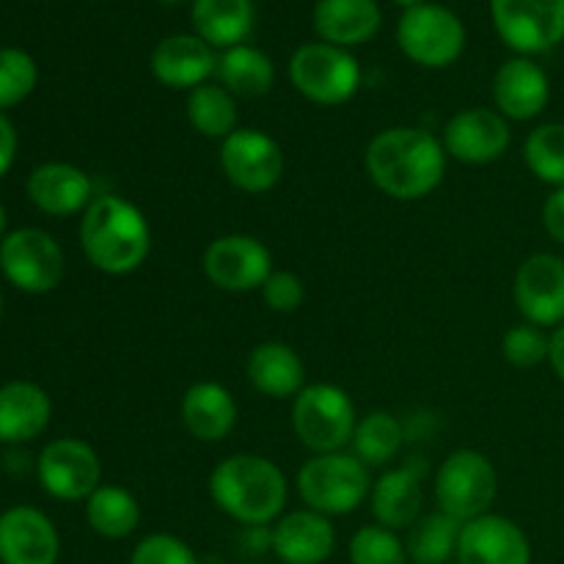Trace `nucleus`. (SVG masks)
<instances>
[{
    "mask_svg": "<svg viewBox=\"0 0 564 564\" xmlns=\"http://www.w3.org/2000/svg\"><path fill=\"white\" fill-rule=\"evenodd\" d=\"M0 270L20 292L44 295L64 281L66 259L53 235L42 229H17L0 242Z\"/></svg>",
    "mask_w": 564,
    "mask_h": 564,
    "instance_id": "1a4fd4ad",
    "label": "nucleus"
},
{
    "mask_svg": "<svg viewBox=\"0 0 564 564\" xmlns=\"http://www.w3.org/2000/svg\"><path fill=\"white\" fill-rule=\"evenodd\" d=\"M290 80L297 94L314 105H345L361 88V66L347 53L328 42H312L295 50L290 61Z\"/></svg>",
    "mask_w": 564,
    "mask_h": 564,
    "instance_id": "0eeeda50",
    "label": "nucleus"
},
{
    "mask_svg": "<svg viewBox=\"0 0 564 564\" xmlns=\"http://www.w3.org/2000/svg\"><path fill=\"white\" fill-rule=\"evenodd\" d=\"M446 149L422 127H389L369 141L364 169L378 191L397 202L427 198L444 182Z\"/></svg>",
    "mask_w": 564,
    "mask_h": 564,
    "instance_id": "f257e3e1",
    "label": "nucleus"
},
{
    "mask_svg": "<svg viewBox=\"0 0 564 564\" xmlns=\"http://www.w3.org/2000/svg\"><path fill=\"white\" fill-rule=\"evenodd\" d=\"M380 6L375 0H317L314 28L319 39L336 47H356L380 31Z\"/></svg>",
    "mask_w": 564,
    "mask_h": 564,
    "instance_id": "a878e982",
    "label": "nucleus"
},
{
    "mask_svg": "<svg viewBox=\"0 0 564 564\" xmlns=\"http://www.w3.org/2000/svg\"><path fill=\"white\" fill-rule=\"evenodd\" d=\"M182 424L202 444H218L235 430L237 400L224 383L202 380L193 383L182 397Z\"/></svg>",
    "mask_w": 564,
    "mask_h": 564,
    "instance_id": "4be33fe9",
    "label": "nucleus"
},
{
    "mask_svg": "<svg viewBox=\"0 0 564 564\" xmlns=\"http://www.w3.org/2000/svg\"><path fill=\"white\" fill-rule=\"evenodd\" d=\"M218 80L235 97L257 99L270 94L275 83V66L262 50L251 44H237V47L224 50L218 58Z\"/></svg>",
    "mask_w": 564,
    "mask_h": 564,
    "instance_id": "cd10ccee",
    "label": "nucleus"
},
{
    "mask_svg": "<svg viewBox=\"0 0 564 564\" xmlns=\"http://www.w3.org/2000/svg\"><path fill=\"white\" fill-rule=\"evenodd\" d=\"M17 158V130L3 113H0V180L3 174H9V169L14 165Z\"/></svg>",
    "mask_w": 564,
    "mask_h": 564,
    "instance_id": "ea45409f",
    "label": "nucleus"
},
{
    "mask_svg": "<svg viewBox=\"0 0 564 564\" xmlns=\"http://www.w3.org/2000/svg\"><path fill=\"white\" fill-rule=\"evenodd\" d=\"M549 361H551V367H554L556 378L564 383V323L560 325V328H554V334H551Z\"/></svg>",
    "mask_w": 564,
    "mask_h": 564,
    "instance_id": "a19ab883",
    "label": "nucleus"
},
{
    "mask_svg": "<svg viewBox=\"0 0 564 564\" xmlns=\"http://www.w3.org/2000/svg\"><path fill=\"white\" fill-rule=\"evenodd\" d=\"M543 226L551 240L564 246V187H554L543 204Z\"/></svg>",
    "mask_w": 564,
    "mask_h": 564,
    "instance_id": "58836bf2",
    "label": "nucleus"
},
{
    "mask_svg": "<svg viewBox=\"0 0 564 564\" xmlns=\"http://www.w3.org/2000/svg\"><path fill=\"white\" fill-rule=\"evenodd\" d=\"M369 507L380 527L386 529H411L422 518L424 490L422 474L416 466H400L386 471L383 477L372 482Z\"/></svg>",
    "mask_w": 564,
    "mask_h": 564,
    "instance_id": "393cba45",
    "label": "nucleus"
},
{
    "mask_svg": "<svg viewBox=\"0 0 564 564\" xmlns=\"http://www.w3.org/2000/svg\"><path fill=\"white\" fill-rule=\"evenodd\" d=\"M218 72V55L202 36L176 33L163 39L152 53V75L163 86L193 91Z\"/></svg>",
    "mask_w": 564,
    "mask_h": 564,
    "instance_id": "412c9836",
    "label": "nucleus"
},
{
    "mask_svg": "<svg viewBox=\"0 0 564 564\" xmlns=\"http://www.w3.org/2000/svg\"><path fill=\"white\" fill-rule=\"evenodd\" d=\"M220 169L237 191L262 196L273 191L284 176V149L268 132L257 127H240L220 143Z\"/></svg>",
    "mask_w": 564,
    "mask_h": 564,
    "instance_id": "9b49d317",
    "label": "nucleus"
},
{
    "mask_svg": "<svg viewBox=\"0 0 564 564\" xmlns=\"http://www.w3.org/2000/svg\"><path fill=\"white\" fill-rule=\"evenodd\" d=\"M551 350V336L545 334L540 325L532 323H518L501 339V352H505L507 364L516 369H534L543 361H549Z\"/></svg>",
    "mask_w": 564,
    "mask_h": 564,
    "instance_id": "c9c22d12",
    "label": "nucleus"
},
{
    "mask_svg": "<svg viewBox=\"0 0 564 564\" xmlns=\"http://www.w3.org/2000/svg\"><path fill=\"white\" fill-rule=\"evenodd\" d=\"M80 248L99 273H135L152 253V226L135 204L105 193L83 213Z\"/></svg>",
    "mask_w": 564,
    "mask_h": 564,
    "instance_id": "f03ea898",
    "label": "nucleus"
},
{
    "mask_svg": "<svg viewBox=\"0 0 564 564\" xmlns=\"http://www.w3.org/2000/svg\"><path fill=\"white\" fill-rule=\"evenodd\" d=\"M356 405L341 386L312 383L292 402V427L314 455L341 452L356 433Z\"/></svg>",
    "mask_w": 564,
    "mask_h": 564,
    "instance_id": "39448f33",
    "label": "nucleus"
},
{
    "mask_svg": "<svg viewBox=\"0 0 564 564\" xmlns=\"http://www.w3.org/2000/svg\"><path fill=\"white\" fill-rule=\"evenodd\" d=\"M397 6H400V9H405V11H411V9H416V6H422L424 0H394Z\"/></svg>",
    "mask_w": 564,
    "mask_h": 564,
    "instance_id": "79ce46f5",
    "label": "nucleus"
},
{
    "mask_svg": "<svg viewBox=\"0 0 564 564\" xmlns=\"http://www.w3.org/2000/svg\"><path fill=\"white\" fill-rule=\"evenodd\" d=\"M130 564H198L196 551L182 538L169 532L147 534L141 543L132 549Z\"/></svg>",
    "mask_w": 564,
    "mask_h": 564,
    "instance_id": "e433bc0d",
    "label": "nucleus"
},
{
    "mask_svg": "<svg viewBox=\"0 0 564 564\" xmlns=\"http://www.w3.org/2000/svg\"><path fill=\"white\" fill-rule=\"evenodd\" d=\"M3 231H6V207L3 202H0V237H3Z\"/></svg>",
    "mask_w": 564,
    "mask_h": 564,
    "instance_id": "37998d69",
    "label": "nucleus"
},
{
    "mask_svg": "<svg viewBox=\"0 0 564 564\" xmlns=\"http://www.w3.org/2000/svg\"><path fill=\"white\" fill-rule=\"evenodd\" d=\"M460 564H532V543L516 521L505 516H485L463 523L457 543Z\"/></svg>",
    "mask_w": 564,
    "mask_h": 564,
    "instance_id": "dca6fc26",
    "label": "nucleus"
},
{
    "mask_svg": "<svg viewBox=\"0 0 564 564\" xmlns=\"http://www.w3.org/2000/svg\"><path fill=\"white\" fill-rule=\"evenodd\" d=\"M295 485L308 510L328 518L356 512L372 494L369 466L347 452L314 455L301 466Z\"/></svg>",
    "mask_w": 564,
    "mask_h": 564,
    "instance_id": "20e7f679",
    "label": "nucleus"
},
{
    "mask_svg": "<svg viewBox=\"0 0 564 564\" xmlns=\"http://www.w3.org/2000/svg\"><path fill=\"white\" fill-rule=\"evenodd\" d=\"M402 438H405V433H402V424L394 413L372 411L356 424V433L350 441L352 455L367 463L369 468L386 466L397 457Z\"/></svg>",
    "mask_w": 564,
    "mask_h": 564,
    "instance_id": "2f4dec72",
    "label": "nucleus"
},
{
    "mask_svg": "<svg viewBox=\"0 0 564 564\" xmlns=\"http://www.w3.org/2000/svg\"><path fill=\"white\" fill-rule=\"evenodd\" d=\"M496 494H499V474L490 457L477 449L452 452L435 474L438 510L460 523L485 516L496 501Z\"/></svg>",
    "mask_w": 564,
    "mask_h": 564,
    "instance_id": "423d86ee",
    "label": "nucleus"
},
{
    "mask_svg": "<svg viewBox=\"0 0 564 564\" xmlns=\"http://www.w3.org/2000/svg\"><path fill=\"white\" fill-rule=\"evenodd\" d=\"M36 61L17 47L0 50V110L14 108L36 88Z\"/></svg>",
    "mask_w": 564,
    "mask_h": 564,
    "instance_id": "f704fd0d",
    "label": "nucleus"
},
{
    "mask_svg": "<svg viewBox=\"0 0 564 564\" xmlns=\"http://www.w3.org/2000/svg\"><path fill=\"white\" fill-rule=\"evenodd\" d=\"M405 540L380 523L361 527L350 540V564H408Z\"/></svg>",
    "mask_w": 564,
    "mask_h": 564,
    "instance_id": "72a5a7b5",
    "label": "nucleus"
},
{
    "mask_svg": "<svg viewBox=\"0 0 564 564\" xmlns=\"http://www.w3.org/2000/svg\"><path fill=\"white\" fill-rule=\"evenodd\" d=\"M512 295L527 323L560 328L564 323V259L549 251L523 259L516 270Z\"/></svg>",
    "mask_w": 564,
    "mask_h": 564,
    "instance_id": "4468645a",
    "label": "nucleus"
},
{
    "mask_svg": "<svg viewBox=\"0 0 564 564\" xmlns=\"http://www.w3.org/2000/svg\"><path fill=\"white\" fill-rule=\"evenodd\" d=\"M270 273H273L270 248L253 235L235 231V235L215 237L204 251V275L224 292L262 290Z\"/></svg>",
    "mask_w": 564,
    "mask_h": 564,
    "instance_id": "f8f14e48",
    "label": "nucleus"
},
{
    "mask_svg": "<svg viewBox=\"0 0 564 564\" xmlns=\"http://www.w3.org/2000/svg\"><path fill=\"white\" fill-rule=\"evenodd\" d=\"M397 39L402 53L427 69L452 66L466 50V28L460 17L438 3H422L405 11L397 28Z\"/></svg>",
    "mask_w": 564,
    "mask_h": 564,
    "instance_id": "6e6552de",
    "label": "nucleus"
},
{
    "mask_svg": "<svg viewBox=\"0 0 564 564\" xmlns=\"http://www.w3.org/2000/svg\"><path fill=\"white\" fill-rule=\"evenodd\" d=\"M460 529V521L441 510L422 516L408 532V560L416 564H446L449 560H457Z\"/></svg>",
    "mask_w": 564,
    "mask_h": 564,
    "instance_id": "7c9ffc66",
    "label": "nucleus"
},
{
    "mask_svg": "<svg viewBox=\"0 0 564 564\" xmlns=\"http://www.w3.org/2000/svg\"><path fill=\"white\" fill-rule=\"evenodd\" d=\"M42 488L53 499L86 501L102 485L99 455L80 438L50 441L36 463Z\"/></svg>",
    "mask_w": 564,
    "mask_h": 564,
    "instance_id": "ddd939ff",
    "label": "nucleus"
},
{
    "mask_svg": "<svg viewBox=\"0 0 564 564\" xmlns=\"http://www.w3.org/2000/svg\"><path fill=\"white\" fill-rule=\"evenodd\" d=\"M163 3H182V0H163Z\"/></svg>",
    "mask_w": 564,
    "mask_h": 564,
    "instance_id": "a18cd8bd",
    "label": "nucleus"
},
{
    "mask_svg": "<svg viewBox=\"0 0 564 564\" xmlns=\"http://www.w3.org/2000/svg\"><path fill=\"white\" fill-rule=\"evenodd\" d=\"M259 292H262V301L268 303L270 312L275 314L297 312L303 306V301H306L303 279L297 273H292V270H273Z\"/></svg>",
    "mask_w": 564,
    "mask_h": 564,
    "instance_id": "4c0bfd02",
    "label": "nucleus"
},
{
    "mask_svg": "<svg viewBox=\"0 0 564 564\" xmlns=\"http://www.w3.org/2000/svg\"><path fill=\"white\" fill-rule=\"evenodd\" d=\"M53 402L47 391L28 380L0 386V444H28L47 430Z\"/></svg>",
    "mask_w": 564,
    "mask_h": 564,
    "instance_id": "5701e85b",
    "label": "nucleus"
},
{
    "mask_svg": "<svg viewBox=\"0 0 564 564\" xmlns=\"http://www.w3.org/2000/svg\"><path fill=\"white\" fill-rule=\"evenodd\" d=\"M510 121L490 108H468L452 116L444 127L446 154L466 165H488L510 149Z\"/></svg>",
    "mask_w": 564,
    "mask_h": 564,
    "instance_id": "2eb2a0df",
    "label": "nucleus"
},
{
    "mask_svg": "<svg viewBox=\"0 0 564 564\" xmlns=\"http://www.w3.org/2000/svg\"><path fill=\"white\" fill-rule=\"evenodd\" d=\"M336 549V529L328 516L295 510L281 516L270 529V551L284 564H323Z\"/></svg>",
    "mask_w": 564,
    "mask_h": 564,
    "instance_id": "a211bd4d",
    "label": "nucleus"
},
{
    "mask_svg": "<svg viewBox=\"0 0 564 564\" xmlns=\"http://www.w3.org/2000/svg\"><path fill=\"white\" fill-rule=\"evenodd\" d=\"M0 317H3V295H0Z\"/></svg>",
    "mask_w": 564,
    "mask_h": 564,
    "instance_id": "c03bdc74",
    "label": "nucleus"
},
{
    "mask_svg": "<svg viewBox=\"0 0 564 564\" xmlns=\"http://www.w3.org/2000/svg\"><path fill=\"white\" fill-rule=\"evenodd\" d=\"M551 99L549 75L527 55L505 61L494 77L496 110L507 121H532L545 110Z\"/></svg>",
    "mask_w": 564,
    "mask_h": 564,
    "instance_id": "6ab92c4d",
    "label": "nucleus"
},
{
    "mask_svg": "<svg viewBox=\"0 0 564 564\" xmlns=\"http://www.w3.org/2000/svg\"><path fill=\"white\" fill-rule=\"evenodd\" d=\"M490 14L501 42L527 58L564 39V0H490Z\"/></svg>",
    "mask_w": 564,
    "mask_h": 564,
    "instance_id": "9d476101",
    "label": "nucleus"
},
{
    "mask_svg": "<svg viewBox=\"0 0 564 564\" xmlns=\"http://www.w3.org/2000/svg\"><path fill=\"white\" fill-rule=\"evenodd\" d=\"M215 507L242 527H270L284 516L286 477L270 457L229 455L209 474Z\"/></svg>",
    "mask_w": 564,
    "mask_h": 564,
    "instance_id": "7ed1b4c3",
    "label": "nucleus"
},
{
    "mask_svg": "<svg viewBox=\"0 0 564 564\" xmlns=\"http://www.w3.org/2000/svg\"><path fill=\"white\" fill-rule=\"evenodd\" d=\"M86 521L99 538L124 540L141 527V505L121 485H99L86 499Z\"/></svg>",
    "mask_w": 564,
    "mask_h": 564,
    "instance_id": "c85d7f7f",
    "label": "nucleus"
},
{
    "mask_svg": "<svg viewBox=\"0 0 564 564\" xmlns=\"http://www.w3.org/2000/svg\"><path fill=\"white\" fill-rule=\"evenodd\" d=\"M523 163L540 182L564 187V124L545 121L529 132L523 143Z\"/></svg>",
    "mask_w": 564,
    "mask_h": 564,
    "instance_id": "473e14b6",
    "label": "nucleus"
},
{
    "mask_svg": "<svg viewBox=\"0 0 564 564\" xmlns=\"http://www.w3.org/2000/svg\"><path fill=\"white\" fill-rule=\"evenodd\" d=\"M185 110L193 130L213 141L224 143L231 132L240 130V110H237L235 94H229L218 83H204V86L187 91Z\"/></svg>",
    "mask_w": 564,
    "mask_h": 564,
    "instance_id": "c756f323",
    "label": "nucleus"
},
{
    "mask_svg": "<svg viewBox=\"0 0 564 564\" xmlns=\"http://www.w3.org/2000/svg\"><path fill=\"white\" fill-rule=\"evenodd\" d=\"M28 198L36 209L53 218L86 213L94 202V185L83 169L72 163H44L28 176Z\"/></svg>",
    "mask_w": 564,
    "mask_h": 564,
    "instance_id": "aec40b11",
    "label": "nucleus"
},
{
    "mask_svg": "<svg viewBox=\"0 0 564 564\" xmlns=\"http://www.w3.org/2000/svg\"><path fill=\"white\" fill-rule=\"evenodd\" d=\"M61 540L53 521L36 507H11L0 516V562L55 564Z\"/></svg>",
    "mask_w": 564,
    "mask_h": 564,
    "instance_id": "f3484780",
    "label": "nucleus"
},
{
    "mask_svg": "<svg viewBox=\"0 0 564 564\" xmlns=\"http://www.w3.org/2000/svg\"><path fill=\"white\" fill-rule=\"evenodd\" d=\"M193 28L209 47H237L246 44L253 28L251 0H193Z\"/></svg>",
    "mask_w": 564,
    "mask_h": 564,
    "instance_id": "bb28decb",
    "label": "nucleus"
},
{
    "mask_svg": "<svg viewBox=\"0 0 564 564\" xmlns=\"http://www.w3.org/2000/svg\"><path fill=\"white\" fill-rule=\"evenodd\" d=\"M248 383L270 400H295L306 389L303 358L284 341H262L246 364Z\"/></svg>",
    "mask_w": 564,
    "mask_h": 564,
    "instance_id": "b1692460",
    "label": "nucleus"
}]
</instances>
